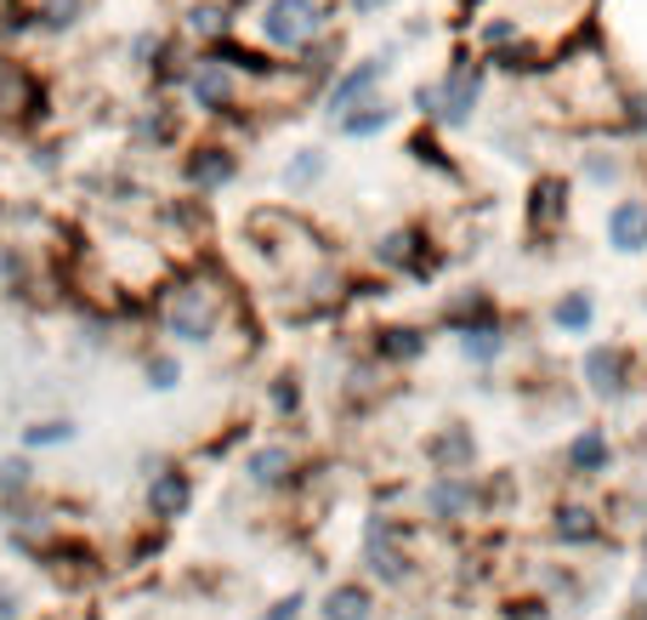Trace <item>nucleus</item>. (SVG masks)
I'll return each instance as SVG.
<instances>
[{"label": "nucleus", "mask_w": 647, "mask_h": 620, "mask_svg": "<svg viewBox=\"0 0 647 620\" xmlns=\"http://www.w3.org/2000/svg\"><path fill=\"white\" fill-rule=\"evenodd\" d=\"M290 615H295V598H290V604H279V609H272L267 620H290Z\"/></svg>", "instance_id": "obj_24"}, {"label": "nucleus", "mask_w": 647, "mask_h": 620, "mask_svg": "<svg viewBox=\"0 0 647 620\" xmlns=\"http://www.w3.org/2000/svg\"><path fill=\"white\" fill-rule=\"evenodd\" d=\"M23 478H29L23 462H7V467H0V489H23Z\"/></svg>", "instance_id": "obj_21"}, {"label": "nucleus", "mask_w": 647, "mask_h": 620, "mask_svg": "<svg viewBox=\"0 0 647 620\" xmlns=\"http://www.w3.org/2000/svg\"><path fill=\"white\" fill-rule=\"evenodd\" d=\"M387 120H392L387 109H369V114H347V120H341V132H353V137H369V132H381Z\"/></svg>", "instance_id": "obj_13"}, {"label": "nucleus", "mask_w": 647, "mask_h": 620, "mask_svg": "<svg viewBox=\"0 0 647 620\" xmlns=\"http://www.w3.org/2000/svg\"><path fill=\"white\" fill-rule=\"evenodd\" d=\"M0 620H18V604H12L7 593H0Z\"/></svg>", "instance_id": "obj_23"}, {"label": "nucleus", "mask_w": 647, "mask_h": 620, "mask_svg": "<svg viewBox=\"0 0 647 620\" xmlns=\"http://www.w3.org/2000/svg\"><path fill=\"white\" fill-rule=\"evenodd\" d=\"M375 80H381V63H358V69H353L347 80H341V86L330 91V109L341 114V109H347V103H353V97H358V91H369Z\"/></svg>", "instance_id": "obj_5"}, {"label": "nucleus", "mask_w": 647, "mask_h": 620, "mask_svg": "<svg viewBox=\"0 0 647 620\" xmlns=\"http://www.w3.org/2000/svg\"><path fill=\"white\" fill-rule=\"evenodd\" d=\"M188 177H193V182H204V188L227 182V177H233V154H222V148H199V154L188 159Z\"/></svg>", "instance_id": "obj_4"}, {"label": "nucleus", "mask_w": 647, "mask_h": 620, "mask_svg": "<svg viewBox=\"0 0 647 620\" xmlns=\"http://www.w3.org/2000/svg\"><path fill=\"white\" fill-rule=\"evenodd\" d=\"M585 370H591L596 387H607V394L620 387V358H613V353H591V358H585Z\"/></svg>", "instance_id": "obj_12"}, {"label": "nucleus", "mask_w": 647, "mask_h": 620, "mask_svg": "<svg viewBox=\"0 0 647 620\" xmlns=\"http://www.w3.org/2000/svg\"><path fill=\"white\" fill-rule=\"evenodd\" d=\"M562 535H573V541H585V535H591V512H579V507H568V512H562Z\"/></svg>", "instance_id": "obj_18"}, {"label": "nucleus", "mask_w": 647, "mask_h": 620, "mask_svg": "<svg viewBox=\"0 0 647 620\" xmlns=\"http://www.w3.org/2000/svg\"><path fill=\"white\" fill-rule=\"evenodd\" d=\"M193 97H199V109H227L233 80H227V69H222V57H216V63H199V69H193Z\"/></svg>", "instance_id": "obj_2"}, {"label": "nucleus", "mask_w": 647, "mask_h": 620, "mask_svg": "<svg viewBox=\"0 0 647 620\" xmlns=\"http://www.w3.org/2000/svg\"><path fill=\"white\" fill-rule=\"evenodd\" d=\"M381 353H392V358H415V353H421V336H415V331H387V336H381Z\"/></svg>", "instance_id": "obj_14"}, {"label": "nucleus", "mask_w": 647, "mask_h": 620, "mask_svg": "<svg viewBox=\"0 0 647 620\" xmlns=\"http://www.w3.org/2000/svg\"><path fill=\"white\" fill-rule=\"evenodd\" d=\"M295 182H306V177H319V154H306V159H295V171H290Z\"/></svg>", "instance_id": "obj_22"}, {"label": "nucleus", "mask_w": 647, "mask_h": 620, "mask_svg": "<svg viewBox=\"0 0 647 620\" xmlns=\"http://www.w3.org/2000/svg\"><path fill=\"white\" fill-rule=\"evenodd\" d=\"M500 342H494V331H477V336H466V353H477V358H489Z\"/></svg>", "instance_id": "obj_20"}, {"label": "nucleus", "mask_w": 647, "mask_h": 620, "mask_svg": "<svg viewBox=\"0 0 647 620\" xmlns=\"http://www.w3.org/2000/svg\"><path fill=\"white\" fill-rule=\"evenodd\" d=\"M330 620H369V598L358 593V586H335L330 604H324Z\"/></svg>", "instance_id": "obj_7"}, {"label": "nucleus", "mask_w": 647, "mask_h": 620, "mask_svg": "<svg viewBox=\"0 0 647 620\" xmlns=\"http://www.w3.org/2000/svg\"><path fill=\"white\" fill-rule=\"evenodd\" d=\"M557 319L568 324V331H585V324H591V297H568V302L557 308Z\"/></svg>", "instance_id": "obj_15"}, {"label": "nucleus", "mask_w": 647, "mask_h": 620, "mask_svg": "<svg viewBox=\"0 0 647 620\" xmlns=\"http://www.w3.org/2000/svg\"><path fill=\"white\" fill-rule=\"evenodd\" d=\"M182 507H188V478H182V473H165V478L154 484V512H159V518H177Z\"/></svg>", "instance_id": "obj_6"}, {"label": "nucleus", "mask_w": 647, "mask_h": 620, "mask_svg": "<svg viewBox=\"0 0 647 620\" xmlns=\"http://www.w3.org/2000/svg\"><path fill=\"white\" fill-rule=\"evenodd\" d=\"M285 467H290V455H285V450H256V455H250V473H256L261 484L285 478Z\"/></svg>", "instance_id": "obj_11"}, {"label": "nucleus", "mask_w": 647, "mask_h": 620, "mask_svg": "<svg viewBox=\"0 0 647 620\" xmlns=\"http://www.w3.org/2000/svg\"><path fill=\"white\" fill-rule=\"evenodd\" d=\"M177 376H182L177 358H148V381H154V387H177Z\"/></svg>", "instance_id": "obj_16"}, {"label": "nucleus", "mask_w": 647, "mask_h": 620, "mask_svg": "<svg viewBox=\"0 0 647 620\" xmlns=\"http://www.w3.org/2000/svg\"><path fill=\"white\" fill-rule=\"evenodd\" d=\"M68 433H75L68 421H46V428H29V444H63Z\"/></svg>", "instance_id": "obj_17"}, {"label": "nucleus", "mask_w": 647, "mask_h": 620, "mask_svg": "<svg viewBox=\"0 0 647 620\" xmlns=\"http://www.w3.org/2000/svg\"><path fill=\"white\" fill-rule=\"evenodd\" d=\"M426 501H432V512H443V518H449V512H460V507L471 501V489H466V484H437Z\"/></svg>", "instance_id": "obj_10"}, {"label": "nucleus", "mask_w": 647, "mask_h": 620, "mask_svg": "<svg viewBox=\"0 0 647 620\" xmlns=\"http://www.w3.org/2000/svg\"><path fill=\"white\" fill-rule=\"evenodd\" d=\"M188 23H193V29H199V35H216V29H227V18H222V12H216V7H199V12H193V18H188Z\"/></svg>", "instance_id": "obj_19"}, {"label": "nucleus", "mask_w": 647, "mask_h": 620, "mask_svg": "<svg viewBox=\"0 0 647 620\" xmlns=\"http://www.w3.org/2000/svg\"><path fill=\"white\" fill-rule=\"evenodd\" d=\"M568 462H573L579 473H596V467L607 462V444H602V433H579V439H573V450H568Z\"/></svg>", "instance_id": "obj_8"}, {"label": "nucleus", "mask_w": 647, "mask_h": 620, "mask_svg": "<svg viewBox=\"0 0 647 620\" xmlns=\"http://www.w3.org/2000/svg\"><path fill=\"white\" fill-rule=\"evenodd\" d=\"M607 228H613V245H620V251H636L642 245V234H647V206H620V211H613L607 217Z\"/></svg>", "instance_id": "obj_3"}, {"label": "nucleus", "mask_w": 647, "mask_h": 620, "mask_svg": "<svg viewBox=\"0 0 647 620\" xmlns=\"http://www.w3.org/2000/svg\"><path fill=\"white\" fill-rule=\"evenodd\" d=\"M34 18H41V29H52V35H63V29L80 18V0H52V7H41Z\"/></svg>", "instance_id": "obj_9"}, {"label": "nucleus", "mask_w": 647, "mask_h": 620, "mask_svg": "<svg viewBox=\"0 0 647 620\" xmlns=\"http://www.w3.org/2000/svg\"><path fill=\"white\" fill-rule=\"evenodd\" d=\"M313 29H319V7H313V0H267L261 35L272 46H301V41H313Z\"/></svg>", "instance_id": "obj_1"}]
</instances>
